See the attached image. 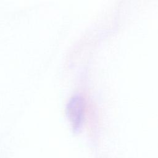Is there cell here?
I'll return each instance as SVG.
<instances>
[{"instance_id":"obj_1","label":"cell","mask_w":158,"mask_h":158,"mask_svg":"<svg viewBox=\"0 0 158 158\" xmlns=\"http://www.w3.org/2000/svg\"><path fill=\"white\" fill-rule=\"evenodd\" d=\"M85 101L80 96H73L67 106V115L73 129L77 130L84 118Z\"/></svg>"}]
</instances>
